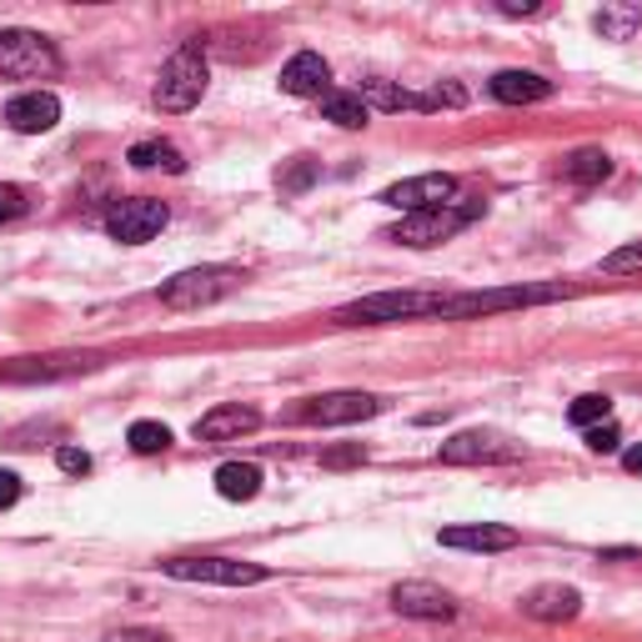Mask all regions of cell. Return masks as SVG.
Returning a JSON list of instances; mask_svg holds the SVG:
<instances>
[{"instance_id": "4dcf8cb0", "label": "cell", "mask_w": 642, "mask_h": 642, "mask_svg": "<svg viewBox=\"0 0 642 642\" xmlns=\"http://www.w3.org/2000/svg\"><path fill=\"white\" fill-rule=\"evenodd\" d=\"M26 206H31V201H26L21 186H0V226H6V222H21Z\"/></svg>"}, {"instance_id": "8992f818", "label": "cell", "mask_w": 642, "mask_h": 642, "mask_svg": "<svg viewBox=\"0 0 642 642\" xmlns=\"http://www.w3.org/2000/svg\"><path fill=\"white\" fill-rule=\"evenodd\" d=\"M562 286H497V292H447L442 322H467V316H492V312H512V306H538V302H558Z\"/></svg>"}, {"instance_id": "8fae6325", "label": "cell", "mask_w": 642, "mask_h": 642, "mask_svg": "<svg viewBox=\"0 0 642 642\" xmlns=\"http://www.w3.org/2000/svg\"><path fill=\"white\" fill-rule=\"evenodd\" d=\"M437 457H442L447 467L517 462V457H522V447H517V442H507V437H497V432H457V437H447V442L437 447Z\"/></svg>"}, {"instance_id": "1f68e13d", "label": "cell", "mask_w": 642, "mask_h": 642, "mask_svg": "<svg viewBox=\"0 0 642 642\" xmlns=\"http://www.w3.org/2000/svg\"><path fill=\"white\" fill-rule=\"evenodd\" d=\"M55 467L71 472V477H85L91 472V452H81V447H61V452H55Z\"/></svg>"}, {"instance_id": "e0dca14e", "label": "cell", "mask_w": 642, "mask_h": 642, "mask_svg": "<svg viewBox=\"0 0 642 642\" xmlns=\"http://www.w3.org/2000/svg\"><path fill=\"white\" fill-rule=\"evenodd\" d=\"M327 81H332V65L316 51H296L292 61L282 65V91L286 95H327Z\"/></svg>"}, {"instance_id": "6da1fadb", "label": "cell", "mask_w": 642, "mask_h": 642, "mask_svg": "<svg viewBox=\"0 0 642 642\" xmlns=\"http://www.w3.org/2000/svg\"><path fill=\"white\" fill-rule=\"evenodd\" d=\"M442 306L447 292H371L342 306L337 322L342 327H391V322H421V316L442 322Z\"/></svg>"}, {"instance_id": "ac0fdd59", "label": "cell", "mask_w": 642, "mask_h": 642, "mask_svg": "<svg viewBox=\"0 0 642 642\" xmlns=\"http://www.w3.org/2000/svg\"><path fill=\"white\" fill-rule=\"evenodd\" d=\"M487 91H492L502 105H532V101H548L552 81L538 71H497L492 81H487Z\"/></svg>"}, {"instance_id": "e575fe53", "label": "cell", "mask_w": 642, "mask_h": 642, "mask_svg": "<svg viewBox=\"0 0 642 642\" xmlns=\"http://www.w3.org/2000/svg\"><path fill=\"white\" fill-rule=\"evenodd\" d=\"M16 502H21V477L0 472V507H16Z\"/></svg>"}, {"instance_id": "7402d4cb", "label": "cell", "mask_w": 642, "mask_h": 642, "mask_svg": "<svg viewBox=\"0 0 642 642\" xmlns=\"http://www.w3.org/2000/svg\"><path fill=\"white\" fill-rule=\"evenodd\" d=\"M322 116H327L332 126H342V131H361L371 121V111H367V101H361L357 91H327V95H322Z\"/></svg>"}, {"instance_id": "2e32d148", "label": "cell", "mask_w": 642, "mask_h": 642, "mask_svg": "<svg viewBox=\"0 0 642 642\" xmlns=\"http://www.w3.org/2000/svg\"><path fill=\"white\" fill-rule=\"evenodd\" d=\"M522 612L532 622H572L582 612V592L578 588H562V582H542L522 598Z\"/></svg>"}, {"instance_id": "4fadbf2b", "label": "cell", "mask_w": 642, "mask_h": 642, "mask_svg": "<svg viewBox=\"0 0 642 642\" xmlns=\"http://www.w3.org/2000/svg\"><path fill=\"white\" fill-rule=\"evenodd\" d=\"M391 608H397L401 618H421V622L457 618V602L447 598L442 588H432V582H397V588H391Z\"/></svg>"}, {"instance_id": "7c38bea8", "label": "cell", "mask_w": 642, "mask_h": 642, "mask_svg": "<svg viewBox=\"0 0 642 642\" xmlns=\"http://www.w3.org/2000/svg\"><path fill=\"white\" fill-rule=\"evenodd\" d=\"M55 121H61V101H55L51 91H21L6 101V126L21 131V136H41V131H51Z\"/></svg>"}, {"instance_id": "83f0119b", "label": "cell", "mask_w": 642, "mask_h": 642, "mask_svg": "<svg viewBox=\"0 0 642 642\" xmlns=\"http://www.w3.org/2000/svg\"><path fill=\"white\" fill-rule=\"evenodd\" d=\"M568 421H572V427H582V432H588V427H602V421H612V401L598 397V391H588V397H578L568 407Z\"/></svg>"}, {"instance_id": "d6a6232c", "label": "cell", "mask_w": 642, "mask_h": 642, "mask_svg": "<svg viewBox=\"0 0 642 642\" xmlns=\"http://www.w3.org/2000/svg\"><path fill=\"white\" fill-rule=\"evenodd\" d=\"M105 642H171L161 628H116V632H105Z\"/></svg>"}, {"instance_id": "30bf717a", "label": "cell", "mask_w": 642, "mask_h": 642, "mask_svg": "<svg viewBox=\"0 0 642 642\" xmlns=\"http://www.w3.org/2000/svg\"><path fill=\"white\" fill-rule=\"evenodd\" d=\"M381 201H387L391 211H432V206H447V201H457V176H447V171H421V176H407L397 181V186L381 191Z\"/></svg>"}, {"instance_id": "3957f363", "label": "cell", "mask_w": 642, "mask_h": 642, "mask_svg": "<svg viewBox=\"0 0 642 642\" xmlns=\"http://www.w3.org/2000/svg\"><path fill=\"white\" fill-rule=\"evenodd\" d=\"M477 216H482V201H477V206L447 201V206H432V211H411V216H401V222L387 232V242L411 246V252H427V246L452 242V236L462 232L467 222H477Z\"/></svg>"}, {"instance_id": "d4e9b609", "label": "cell", "mask_w": 642, "mask_h": 642, "mask_svg": "<svg viewBox=\"0 0 642 642\" xmlns=\"http://www.w3.org/2000/svg\"><path fill=\"white\" fill-rule=\"evenodd\" d=\"M642 26V11L638 6H602L598 16H592V31L602 35V41H632V31Z\"/></svg>"}, {"instance_id": "9a60e30c", "label": "cell", "mask_w": 642, "mask_h": 642, "mask_svg": "<svg viewBox=\"0 0 642 642\" xmlns=\"http://www.w3.org/2000/svg\"><path fill=\"white\" fill-rule=\"evenodd\" d=\"M442 548H457V552H507V548H517V527H502V522L442 527Z\"/></svg>"}, {"instance_id": "5bb4252c", "label": "cell", "mask_w": 642, "mask_h": 642, "mask_svg": "<svg viewBox=\"0 0 642 642\" xmlns=\"http://www.w3.org/2000/svg\"><path fill=\"white\" fill-rule=\"evenodd\" d=\"M256 427H262V411L242 407V401H226V407H211L206 417H196L201 442H236V437L256 432Z\"/></svg>"}, {"instance_id": "ffe728a7", "label": "cell", "mask_w": 642, "mask_h": 642, "mask_svg": "<svg viewBox=\"0 0 642 642\" xmlns=\"http://www.w3.org/2000/svg\"><path fill=\"white\" fill-rule=\"evenodd\" d=\"M361 101H367V111L377 105V111H437L432 95H411V91H397L391 81H361Z\"/></svg>"}, {"instance_id": "f1b7e54d", "label": "cell", "mask_w": 642, "mask_h": 642, "mask_svg": "<svg viewBox=\"0 0 642 642\" xmlns=\"http://www.w3.org/2000/svg\"><path fill=\"white\" fill-rule=\"evenodd\" d=\"M602 272H608V276H632V272H642V242L608 252V256H602Z\"/></svg>"}, {"instance_id": "d590c367", "label": "cell", "mask_w": 642, "mask_h": 642, "mask_svg": "<svg viewBox=\"0 0 642 642\" xmlns=\"http://www.w3.org/2000/svg\"><path fill=\"white\" fill-rule=\"evenodd\" d=\"M432 101H437V105H462L467 91H462L457 81H447V85H437V91H432Z\"/></svg>"}, {"instance_id": "4316f807", "label": "cell", "mask_w": 642, "mask_h": 642, "mask_svg": "<svg viewBox=\"0 0 642 642\" xmlns=\"http://www.w3.org/2000/svg\"><path fill=\"white\" fill-rule=\"evenodd\" d=\"M316 176H322V166H316L312 156H292V161H286L282 171H276V186H282L286 196H302V191L312 186Z\"/></svg>"}, {"instance_id": "f546056e", "label": "cell", "mask_w": 642, "mask_h": 642, "mask_svg": "<svg viewBox=\"0 0 642 642\" xmlns=\"http://www.w3.org/2000/svg\"><path fill=\"white\" fill-rule=\"evenodd\" d=\"M618 447H622V432L612 427V421H602V427H588V452L608 457V452H618Z\"/></svg>"}, {"instance_id": "603a6c76", "label": "cell", "mask_w": 642, "mask_h": 642, "mask_svg": "<svg viewBox=\"0 0 642 642\" xmlns=\"http://www.w3.org/2000/svg\"><path fill=\"white\" fill-rule=\"evenodd\" d=\"M562 176L578 181V186H598V181L612 176V156H608V151H598V146H582V151H572V156L562 161Z\"/></svg>"}, {"instance_id": "484cf974", "label": "cell", "mask_w": 642, "mask_h": 642, "mask_svg": "<svg viewBox=\"0 0 642 642\" xmlns=\"http://www.w3.org/2000/svg\"><path fill=\"white\" fill-rule=\"evenodd\" d=\"M126 442H131V452H141V457L166 452V447H171V427H166V421H131Z\"/></svg>"}, {"instance_id": "7a4b0ae2", "label": "cell", "mask_w": 642, "mask_h": 642, "mask_svg": "<svg viewBox=\"0 0 642 642\" xmlns=\"http://www.w3.org/2000/svg\"><path fill=\"white\" fill-rule=\"evenodd\" d=\"M206 81H211V65H206L201 41L176 45V55H171V61L161 65V75H156V105L166 111V116H181V111L201 105Z\"/></svg>"}, {"instance_id": "cb8c5ba5", "label": "cell", "mask_w": 642, "mask_h": 642, "mask_svg": "<svg viewBox=\"0 0 642 642\" xmlns=\"http://www.w3.org/2000/svg\"><path fill=\"white\" fill-rule=\"evenodd\" d=\"M126 161L136 171H171V176H181V171H186V161H181V151L171 146V141H136V146L126 151Z\"/></svg>"}, {"instance_id": "d6986e66", "label": "cell", "mask_w": 642, "mask_h": 642, "mask_svg": "<svg viewBox=\"0 0 642 642\" xmlns=\"http://www.w3.org/2000/svg\"><path fill=\"white\" fill-rule=\"evenodd\" d=\"M101 357H45V361H21V367H0V381H51V377H75V371H95Z\"/></svg>"}, {"instance_id": "8d00e7d4", "label": "cell", "mask_w": 642, "mask_h": 642, "mask_svg": "<svg viewBox=\"0 0 642 642\" xmlns=\"http://www.w3.org/2000/svg\"><path fill=\"white\" fill-rule=\"evenodd\" d=\"M497 11H502V16H538L542 6H538V0H497Z\"/></svg>"}, {"instance_id": "52a82bcc", "label": "cell", "mask_w": 642, "mask_h": 642, "mask_svg": "<svg viewBox=\"0 0 642 642\" xmlns=\"http://www.w3.org/2000/svg\"><path fill=\"white\" fill-rule=\"evenodd\" d=\"M161 572L176 582H216V588H256L272 572L262 562H242V558H166Z\"/></svg>"}, {"instance_id": "277c9868", "label": "cell", "mask_w": 642, "mask_h": 642, "mask_svg": "<svg viewBox=\"0 0 642 642\" xmlns=\"http://www.w3.org/2000/svg\"><path fill=\"white\" fill-rule=\"evenodd\" d=\"M236 286H242L236 266H191V272H176L171 282H161V306H171V312H201V306L232 296Z\"/></svg>"}, {"instance_id": "5b68a950", "label": "cell", "mask_w": 642, "mask_h": 642, "mask_svg": "<svg viewBox=\"0 0 642 642\" xmlns=\"http://www.w3.org/2000/svg\"><path fill=\"white\" fill-rule=\"evenodd\" d=\"M61 71V51L45 41L41 31H0V75H11V81H45V75Z\"/></svg>"}, {"instance_id": "ba28073f", "label": "cell", "mask_w": 642, "mask_h": 642, "mask_svg": "<svg viewBox=\"0 0 642 642\" xmlns=\"http://www.w3.org/2000/svg\"><path fill=\"white\" fill-rule=\"evenodd\" d=\"M381 411V397L367 391H322V397H306L292 411V421H312V427H351V421H367Z\"/></svg>"}, {"instance_id": "836d02e7", "label": "cell", "mask_w": 642, "mask_h": 642, "mask_svg": "<svg viewBox=\"0 0 642 642\" xmlns=\"http://www.w3.org/2000/svg\"><path fill=\"white\" fill-rule=\"evenodd\" d=\"M357 462H367L361 447H332V452H322V467H357Z\"/></svg>"}, {"instance_id": "44dd1931", "label": "cell", "mask_w": 642, "mask_h": 642, "mask_svg": "<svg viewBox=\"0 0 642 642\" xmlns=\"http://www.w3.org/2000/svg\"><path fill=\"white\" fill-rule=\"evenodd\" d=\"M216 492H222L226 502H252V497L262 492V467H256V462L216 467Z\"/></svg>"}, {"instance_id": "9c48e42d", "label": "cell", "mask_w": 642, "mask_h": 642, "mask_svg": "<svg viewBox=\"0 0 642 642\" xmlns=\"http://www.w3.org/2000/svg\"><path fill=\"white\" fill-rule=\"evenodd\" d=\"M171 222L166 201H151V196H131V201H116L111 206V216H105V232L116 236L121 246H141L151 242V236H161Z\"/></svg>"}, {"instance_id": "74e56055", "label": "cell", "mask_w": 642, "mask_h": 642, "mask_svg": "<svg viewBox=\"0 0 642 642\" xmlns=\"http://www.w3.org/2000/svg\"><path fill=\"white\" fill-rule=\"evenodd\" d=\"M622 467H628V472H638V477H642V447H628V452H622Z\"/></svg>"}]
</instances>
